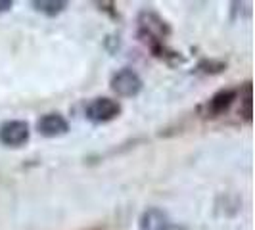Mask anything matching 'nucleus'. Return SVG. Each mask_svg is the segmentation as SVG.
I'll use <instances>...</instances> for the list:
<instances>
[{"label":"nucleus","instance_id":"nucleus-8","mask_svg":"<svg viewBox=\"0 0 255 230\" xmlns=\"http://www.w3.org/2000/svg\"><path fill=\"white\" fill-rule=\"evenodd\" d=\"M33 6H35L37 12H42V13H46V15H58L60 12H64L65 10L67 2H56V0H50V2L40 0V2H38V0H35Z\"/></svg>","mask_w":255,"mask_h":230},{"label":"nucleus","instance_id":"nucleus-10","mask_svg":"<svg viewBox=\"0 0 255 230\" xmlns=\"http://www.w3.org/2000/svg\"><path fill=\"white\" fill-rule=\"evenodd\" d=\"M167 230H184V229H182V227H175V225H171Z\"/></svg>","mask_w":255,"mask_h":230},{"label":"nucleus","instance_id":"nucleus-6","mask_svg":"<svg viewBox=\"0 0 255 230\" xmlns=\"http://www.w3.org/2000/svg\"><path fill=\"white\" fill-rule=\"evenodd\" d=\"M140 25H142V29L148 33V37H155V38H161L163 37V33L169 31L167 25H165V21H163V19H159L153 12L142 13Z\"/></svg>","mask_w":255,"mask_h":230},{"label":"nucleus","instance_id":"nucleus-3","mask_svg":"<svg viewBox=\"0 0 255 230\" xmlns=\"http://www.w3.org/2000/svg\"><path fill=\"white\" fill-rule=\"evenodd\" d=\"M29 140V125L25 121H6L0 125V142L10 148H19Z\"/></svg>","mask_w":255,"mask_h":230},{"label":"nucleus","instance_id":"nucleus-4","mask_svg":"<svg viewBox=\"0 0 255 230\" xmlns=\"http://www.w3.org/2000/svg\"><path fill=\"white\" fill-rule=\"evenodd\" d=\"M37 130L46 138H54L65 134L69 130V125L60 114H46L37 121Z\"/></svg>","mask_w":255,"mask_h":230},{"label":"nucleus","instance_id":"nucleus-2","mask_svg":"<svg viewBox=\"0 0 255 230\" xmlns=\"http://www.w3.org/2000/svg\"><path fill=\"white\" fill-rule=\"evenodd\" d=\"M121 114V106L112 98H96L87 106V117L92 123H108Z\"/></svg>","mask_w":255,"mask_h":230},{"label":"nucleus","instance_id":"nucleus-9","mask_svg":"<svg viewBox=\"0 0 255 230\" xmlns=\"http://www.w3.org/2000/svg\"><path fill=\"white\" fill-rule=\"evenodd\" d=\"M12 8V0H0V13L8 12Z\"/></svg>","mask_w":255,"mask_h":230},{"label":"nucleus","instance_id":"nucleus-5","mask_svg":"<svg viewBox=\"0 0 255 230\" xmlns=\"http://www.w3.org/2000/svg\"><path fill=\"white\" fill-rule=\"evenodd\" d=\"M138 227H140V230H167L171 227V223H169V217H167L165 211L152 207V209L142 213Z\"/></svg>","mask_w":255,"mask_h":230},{"label":"nucleus","instance_id":"nucleus-7","mask_svg":"<svg viewBox=\"0 0 255 230\" xmlns=\"http://www.w3.org/2000/svg\"><path fill=\"white\" fill-rule=\"evenodd\" d=\"M232 102H234V90H221L209 100V112L213 115L223 114L225 110H229Z\"/></svg>","mask_w":255,"mask_h":230},{"label":"nucleus","instance_id":"nucleus-1","mask_svg":"<svg viewBox=\"0 0 255 230\" xmlns=\"http://www.w3.org/2000/svg\"><path fill=\"white\" fill-rule=\"evenodd\" d=\"M112 89L123 98H132L142 90V79L132 69H121L112 77Z\"/></svg>","mask_w":255,"mask_h":230}]
</instances>
